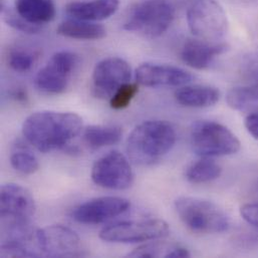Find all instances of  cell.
<instances>
[{
    "label": "cell",
    "mask_w": 258,
    "mask_h": 258,
    "mask_svg": "<svg viewBox=\"0 0 258 258\" xmlns=\"http://www.w3.org/2000/svg\"><path fill=\"white\" fill-rule=\"evenodd\" d=\"M82 130V118L71 112H36L28 116L22 125L26 141L42 153L66 148Z\"/></svg>",
    "instance_id": "6da1fadb"
},
{
    "label": "cell",
    "mask_w": 258,
    "mask_h": 258,
    "mask_svg": "<svg viewBox=\"0 0 258 258\" xmlns=\"http://www.w3.org/2000/svg\"><path fill=\"white\" fill-rule=\"evenodd\" d=\"M35 212L30 192L18 184H5L0 191L1 240L22 241L35 236L31 219Z\"/></svg>",
    "instance_id": "7a4b0ae2"
},
{
    "label": "cell",
    "mask_w": 258,
    "mask_h": 258,
    "mask_svg": "<svg viewBox=\"0 0 258 258\" xmlns=\"http://www.w3.org/2000/svg\"><path fill=\"white\" fill-rule=\"evenodd\" d=\"M176 139L175 128L169 122L146 121L130 134L127 152L135 164L150 166L163 159L172 150Z\"/></svg>",
    "instance_id": "3957f363"
},
{
    "label": "cell",
    "mask_w": 258,
    "mask_h": 258,
    "mask_svg": "<svg viewBox=\"0 0 258 258\" xmlns=\"http://www.w3.org/2000/svg\"><path fill=\"white\" fill-rule=\"evenodd\" d=\"M175 209L181 221L196 233H222L227 231L230 225L226 213L208 200L180 197L175 201Z\"/></svg>",
    "instance_id": "277c9868"
},
{
    "label": "cell",
    "mask_w": 258,
    "mask_h": 258,
    "mask_svg": "<svg viewBox=\"0 0 258 258\" xmlns=\"http://www.w3.org/2000/svg\"><path fill=\"white\" fill-rule=\"evenodd\" d=\"M186 18L192 34L201 40L218 42L227 34L228 18L217 0H184Z\"/></svg>",
    "instance_id": "5b68a950"
},
{
    "label": "cell",
    "mask_w": 258,
    "mask_h": 258,
    "mask_svg": "<svg viewBox=\"0 0 258 258\" xmlns=\"http://www.w3.org/2000/svg\"><path fill=\"white\" fill-rule=\"evenodd\" d=\"M174 7L167 0H145L130 10L124 29L147 38H157L171 26Z\"/></svg>",
    "instance_id": "8992f818"
},
{
    "label": "cell",
    "mask_w": 258,
    "mask_h": 258,
    "mask_svg": "<svg viewBox=\"0 0 258 258\" xmlns=\"http://www.w3.org/2000/svg\"><path fill=\"white\" fill-rule=\"evenodd\" d=\"M193 151L200 157H220L236 154L240 141L227 127L213 121H198L190 133Z\"/></svg>",
    "instance_id": "52a82bcc"
},
{
    "label": "cell",
    "mask_w": 258,
    "mask_h": 258,
    "mask_svg": "<svg viewBox=\"0 0 258 258\" xmlns=\"http://www.w3.org/2000/svg\"><path fill=\"white\" fill-rule=\"evenodd\" d=\"M170 234L168 224L162 219H141L121 221L104 227L100 238L115 243H139L154 241Z\"/></svg>",
    "instance_id": "ba28073f"
},
{
    "label": "cell",
    "mask_w": 258,
    "mask_h": 258,
    "mask_svg": "<svg viewBox=\"0 0 258 258\" xmlns=\"http://www.w3.org/2000/svg\"><path fill=\"white\" fill-rule=\"evenodd\" d=\"M79 66V57L69 50L55 52L35 77L36 89L45 95H59L67 91Z\"/></svg>",
    "instance_id": "9c48e42d"
},
{
    "label": "cell",
    "mask_w": 258,
    "mask_h": 258,
    "mask_svg": "<svg viewBox=\"0 0 258 258\" xmlns=\"http://www.w3.org/2000/svg\"><path fill=\"white\" fill-rule=\"evenodd\" d=\"M39 251L49 257L85 256L86 249L79 235L69 227L49 225L36 231Z\"/></svg>",
    "instance_id": "30bf717a"
},
{
    "label": "cell",
    "mask_w": 258,
    "mask_h": 258,
    "mask_svg": "<svg viewBox=\"0 0 258 258\" xmlns=\"http://www.w3.org/2000/svg\"><path fill=\"white\" fill-rule=\"evenodd\" d=\"M92 179L100 187L111 190H125L133 183L134 173L128 159L113 151L103 156L93 166Z\"/></svg>",
    "instance_id": "8fae6325"
},
{
    "label": "cell",
    "mask_w": 258,
    "mask_h": 258,
    "mask_svg": "<svg viewBox=\"0 0 258 258\" xmlns=\"http://www.w3.org/2000/svg\"><path fill=\"white\" fill-rule=\"evenodd\" d=\"M132 70L129 63L121 57H107L94 69L92 93L99 99H111L119 88L130 83Z\"/></svg>",
    "instance_id": "7c38bea8"
},
{
    "label": "cell",
    "mask_w": 258,
    "mask_h": 258,
    "mask_svg": "<svg viewBox=\"0 0 258 258\" xmlns=\"http://www.w3.org/2000/svg\"><path fill=\"white\" fill-rule=\"evenodd\" d=\"M130 206L129 200L122 197H99L76 207L72 217L82 224H100L125 213Z\"/></svg>",
    "instance_id": "4fadbf2b"
},
{
    "label": "cell",
    "mask_w": 258,
    "mask_h": 258,
    "mask_svg": "<svg viewBox=\"0 0 258 258\" xmlns=\"http://www.w3.org/2000/svg\"><path fill=\"white\" fill-rule=\"evenodd\" d=\"M137 83L147 88H179L193 81V76L178 67L146 62L136 70Z\"/></svg>",
    "instance_id": "5bb4252c"
},
{
    "label": "cell",
    "mask_w": 258,
    "mask_h": 258,
    "mask_svg": "<svg viewBox=\"0 0 258 258\" xmlns=\"http://www.w3.org/2000/svg\"><path fill=\"white\" fill-rule=\"evenodd\" d=\"M228 49L225 43L209 42L201 39H190L182 47L181 58L189 67L195 70L208 69L216 57Z\"/></svg>",
    "instance_id": "9a60e30c"
},
{
    "label": "cell",
    "mask_w": 258,
    "mask_h": 258,
    "mask_svg": "<svg viewBox=\"0 0 258 258\" xmlns=\"http://www.w3.org/2000/svg\"><path fill=\"white\" fill-rule=\"evenodd\" d=\"M120 0H92L71 2L66 7L70 18L98 22L113 16L119 9Z\"/></svg>",
    "instance_id": "2e32d148"
},
{
    "label": "cell",
    "mask_w": 258,
    "mask_h": 258,
    "mask_svg": "<svg viewBox=\"0 0 258 258\" xmlns=\"http://www.w3.org/2000/svg\"><path fill=\"white\" fill-rule=\"evenodd\" d=\"M14 10L28 23L42 28L56 14L53 0H14Z\"/></svg>",
    "instance_id": "e0dca14e"
},
{
    "label": "cell",
    "mask_w": 258,
    "mask_h": 258,
    "mask_svg": "<svg viewBox=\"0 0 258 258\" xmlns=\"http://www.w3.org/2000/svg\"><path fill=\"white\" fill-rule=\"evenodd\" d=\"M174 97L176 101L188 108H209L217 104L221 93L209 86H183L178 89Z\"/></svg>",
    "instance_id": "ac0fdd59"
},
{
    "label": "cell",
    "mask_w": 258,
    "mask_h": 258,
    "mask_svg": "<svg viewBox=\"0 0 258 258\" xmlns=\"http://www.w3.org/2000/svg\"><path fill=\"white\" fill-rule=\"evenodd\" d=\"M56 31L64 37L81 40H98L107 35V29L104 25L75 18H69L62 21Z\"/></svg>",
    "instance_id": "d6986e66"
},
{
    "label": "cell",
    "mask_w": 258,
    "mask_h": 258,
    "mask_svg": "<svg viewBox=\"0 0 258 258\" xmlns=\"http://www.w3.org/2000/svg\"><path fill=\"white\" fill-rule=\"evenodd\" d=\"M122 134V129L117 126L93 125L84 130L83 139L89 148L97 150L119 143Z\"/></svg>",
    "instance_id": "ffe728a7"
},
{
    "label": "cell",
    "mask_w": 258,
    "mask_h": 258,
    "mask_svg": "<svg viewBox=\"0 0 258 258\" xmlns=\"http://www.w3.org/2000/svg\"><path fill=\"white\" fill-rule=\"evenodd\" d=\"M228 106L238 112L258 111V84L231 89L226 96Z\"/></svg>",
    "instance_id": "44dd1931"
},
{
    "label": "cell",
    "mask_w": 258,
    "mask_h": 258,
    "mask_svg": "<svg viewBox=\"0 0 258 258\" xmlns=\"http://www.w3.org/2000/svg\"><path fill=\"white\" fill-rule=\"evenodd\" d=\"M221 166L214 160L202 157V159L190 164L185 172V177L192 184H202L211 182L220 177Z\"/></svg>",
    "instance_id": "7402d4cb"
},
{
    "label": "cell",
    "mask_w": 258,
    "mask_h": 258,
    "mask_svg": "<svg viewBox=\"0 0 258 258\" xmlns=\"http://www.w3.org/2000/svg\"><path fill=\"white\" fill-rule=\"evenodd\" d=\"M10 163L17 172L30 175L35 173L39 168L36 156L22 143H17L10 155Z\"/></svg>",
    "instance_id": "603a6c76"
},
{
    "label": "cell",
    "mask_w": 258,
    "mask_h": 258,
    "mask_svg": "<svg viewBox=\"0 0 258 258\" xmlns=\"http://www.w3.org/2000/svg\"><path fill=\"white\" fill-rule=\"evenodd\" d=\"M36 58L37 54L34 51L18 47L10 51L8 64L16 73H26L33 68Z\"/></svg>",
    "instance_id": "cb8c5ba5"
},
{
    "label": "cell",
    "mask_w": 258,
    "mask_h": 258,
    "mask_svg": "<svg viewBox=\"0 0 258 258\" xmlns=\"http://www.w3.org/2000/svg\"><path fill=\"white\" fill-rule=\"evenodd\" d=\"M139 92L138 83H127L117 90L110 99L111 107L114 110H123L127 108Z\"/></svg>",
    "instance_id": "d4e9b609"
},
{
    "label": "cell",
    "mask_w": 258,
    "mask_h": 258,
    "mask_svg": "<svg viewBox=\"0 0 258 258\" xmlns=\"http://www.w3.org/2000/svg\"><path fill=\"white\" fill-rule=\"evenodd\" d=\"M174 246H169L166 243L161 242H152L149 244H145L143 246H140L136 249H134L131 253H129V257H140V258H152L160 257L166 255L172 250Z\"/></svg>",
    "instance_id": "484cf974"
},
{
    "label": "cell",
    "mask_w": 258,
    "mask_h": 258,
    "mask_svg": "<svg viewBox=\"0 0 258 258\" xmlns=\"http://www.w3.org/2000/svg\"><path fill=\"white\" fill-rule=\"evenodd\" d=\"M4 21L11 27L16 30L25 32V33H38L42 28L34 26L24 20L21 16H19L15 10H4L3 11Z\"/></svg>",
    "instance_id": "4316f807"
},
{
    "label": "cell",
    "mask_w": 258,
    "mask_h": 258,
    "mask_svg": "<svg viewBox=\"0 0 258 258\" xmlns=\"http://www.w3.org/2000/svg\"><path fill=\"white\" fill-rule=\"evenodd\" d=\"M240 214L248 224L258 229V203H248L241 206Z\"/></svg>",
    "instance_id": "83f0119b"
},
{
    "label": "cell",
    "mask_w": 258,
    "mask_h": 258,
    "mask_svg": "<svg viewBox=\"0 0 258 258\" xmlns=\"http://www.w3.org/2000/svg\"><path fill=\"white\" fill-rule=\"evenodd\" d=\"M244 126L247 132L258 141V111L250 113L244 121Z\"/></svg>",
    "instance_id": "f1b7e54d"
},
{
    "label": "cell",
    "mask_w": 258,
    "mask_h": 258,
    "mask_svg": "<svg viewBox=\"0 0 258 258\" xmlns=\"http://www.w3.org/2000/svg\"><path fill=\"white\" fill-rule=\"evenodd\" d=\"M190 252L184 248V247H180V246H174L172 248V250L166 255V258H187L190 257Z\"/></svg>",
    "instance_id": "f546056e"
}]
</instances>
